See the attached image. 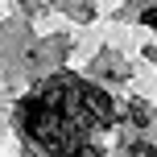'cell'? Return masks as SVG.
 Segmentation results:
<instances>
[{
    "label": "cell",
    "mask_w": 157,
    "mask_h": 157,
    "mask_svg": "<svg viewBox=\"0 0 157 157\" xmlns=\"http://www.w3.org/2000/svg\"><path fill=\"white\" fill-rule=\"evenodd\" d=\"M124 116L132 120L136 128H149V124H153V112H149V103H145V99H132V103L124 108Z\"/></svg>",
    "instance_id": "cell-1"
},
{
    "label": "cell",
    "mask_w": 157,
    "mask_h": 157,
    "mask_svg": "<svg viewBox=\"0 0 157 157\" xmlns=\"http://www.w3.org/2000/svg\"><path fill=\"white\" fill-rule=\"evenodd\" d=\"M145 21H149V25H157V13H149V17H145Z\"/></svg>",
    "instance_id": "cell-2"
}]
</instances>
